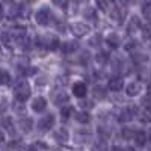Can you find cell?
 Here are the masks:
<instances>
[{
	"instance_id": "cell-1",
	"label": "cell",
	"mask_w": 151,
	"mask_h": 151,
	"mask_svg": "<svg viewBox=\"0 0 151 151\" xmlns=\"http://www.w3.org/2000/svg\"><path fill=\"white\" fill-rule=\"evenodd\" d=\"M14 94H15V98L18 100L20 103H24L30 97V86H29V83H26V82L18 83L15 86V89H14Z\"/></svg>"
},
{
	"instance_id": "cell-2",
	"label": "cell",
	"mask_w": 151,
	"mask_h": 151,
	"mask_svg": "<svg viewBox=\"0 0 151 151\" xmlns=\"http://www.w3.org/2000/svg\"><path fill=\"white\" fill-rule=\"evenodd\" d=\"M40 42L42 47H47L48 50H56L59 47V38L56 35H45L42 38H40Z\"/></svg>"
},
{
	"instance_id": "cell-3",
	"label": "cell",
	"mask_w": 151,
	"mask_h": 151,
	"mask_svg": "<svg viewBox=\"0 0 151 151\" xmlns=\"http://www.w3.org/2000/svg\"><path fill=\"white\" fill-rule=\"evenodd\" d=\"M50 17H52L50 8H48V6H42L40 11L36 12L35 20H36L38 24H41V26H45V24H48V21H50Z\"/></svg>"
},
{
	"instance_id": "cell-4",
	"label": "cell",
	"mask_w": 151,
	"mask_h": 151,
	"mask_svg": "<svg viewBox=\"0 0 151 151\" xmlns=\"http://www.w3.org/2000/svg\"><path fill=\"white\" fill-rule=\"evenodd\" d=\"M53 125H55V116L52 115V113H48V115H45L44 118L40 119L38 129H40L41 132H48L50 129H53Z\"/></svg>"
},
{
	"instance_id": "cell-5",
	"label": "cell",
	"mask_w": 151,
	"mask_h": 151,
	"mask_svg": "<svg viewBox=\"0 0 151 151\" xmlns=\"http://www.w3.org/2000/svg\"><path fill=\"white\" fill-rule=\"evenodd\" d=\"M89 30H91V27L88 26V24H85V23H74V24H71V32L74 35H77V36H83L86 33H89Z\"/></svg>"
},
{
	"instance_id": "cell-6",
	"label": "cell",
	"mask_w": 151,
	"mask_h": 151,
	"mask_svg": "<svg viewBox=\"0 0 151 151\" xmlns=\"http://www.w3.org/2000/svg\"><path fill=\"white\" fill-rule=\"evenodd\" d=\"M45 107H47V100H45L44 97H36V98H33V101H32V109H33L35 112L41 113V112L45 110Z\"/></svg>"
},
{
	"instance_id": "cell-7",
	"label": "cell",
	"mask_w": 151,
	"mask_h": 151,
	"mask_svg": "<svg viewBox=\"0 0 151 151\" xmlns=\"http://www.w3.org/2000/svg\"><path fill=\"white\" fill-rule=\"evenodd\" d=\"M86 91H88V88L83 82H77L73 85V95H76L77 98H83L86 95Z\"/></svg>"
},
{
	"instance_id": "cell-8",
	"label": "cell",
	"mask_w": 151,
	"mask_h": 151,
	"mask_svg": "<svg viewBox=\"0 0 151 151\" xmlns=\"http://www.w3.org/2000/svg\"><path fill=\"white\" fill-rule=\"evenodd\" d=\"M141 91H142V85L137 83V82H132V83H129L127 88H125V92H127V95H130V97L139 95Z\"/></svg>"
},
{
	"instance_id": "cell-9",
	"label": "cell",
	"mask_w": 151,
	"mask_h": 151,
	"mask_svg": "<svg viewBox=\"0 0 151 151\" xmlns=\"http://www.w3.org/2000/svg\"><path fill=\"white\" fill-rule=\"evenodd\" d=\"M53 137L58 141V142H67L68 141V137H70V134H68V130L67 129H58L56 132H55V134H53Z\"/></svg>"
},
{
	"instance_id": "cell-10",
	"label": "cell",
	"mask_w": 151,
	"mask_h": 151,
	"mask_svg": "<svg viewBox=\"0 0 151 151\" xmlns=\"http://www.w3.org/2000/svg\"><path fill=\"white\" fill-rule=\"evenodd\" d=\"M53 101H55V104H67L68 101H70V97H68V94H65V92H58L56 95H55V98H53Z\"/></svg>"
},
{
	"instance_id": "cell-11",
	"label": "cell",
	"mask_w": 151,
	"mask_h": 151,
	"mask_svg": "<svg viewBox=\"0 0 151 151\" xmlns=\"http://www.w3.org/2000/svg\"><path fill=\"white\" fill-rule=\"evenodd\" d=\"M18 125H20V129H21L24 133H29V132L32 130V127H33V122H32L30 118H23V119L18 122Z\"/></svg>"
},
{
	"instance_id": "cell-12",
	"label": "cell",
	"mask_w": 151,
	"mask_h": 151,
	"mask_svg": "<svg viewBox=\"0 0 151 151\" xmlns=\"http://www.w3.org/2000/svg\"><path fill=\"white\" fill-rule=\"evenodd\" d=\"M109 86H110L112 91H121L122 88H124V82H122V79H119V77H113V79L109 82Z\"/></svg>"
},
{
	"instance_id": "cell-13",
	"label": "cell",
	"mask_w": 151,
	"mask_h": 151,
	"mask_svg": "<svg viewBox=\"0 0 151 151\" xmlns=\"http://www.w3.org/2000/svg\"><path fill=\"white\" fill-rule=\"evenodd\" d=\"M133 139L136 141V144H137V145L144 147V145H145V142H147V133H145L144 130H137V132L134 133V137H133Z\"/></svg>"
},
{
	"instance_id": "cell-14",
	"label": "cell",
	"mask_w": 151,
	"mask_h": 151,
	"mask_svg": "<svg viewBox=\"0 0 151 151\" xmlns=\"http://www.w3.org/2000/svg\"><path fill=\"white\" fill-rule=\"evenodd\" d=\"M79 48V45H77V42L76 41H67L64 45H62V50H64V53H73V52H76V50Z\"/></svg>"
},
{
	"instance_id": "cell-15",
	"label": "cell",
	"mask_w": 151,
	"mask_h": 151,
	"mask_svg": "<svg viewBox=\"0 0 151 151\" xmlns=\"http://www.w3.org/2000/svg\"><path fill=\"white\" fill-rule=\"evenodd\" d=\"M106 42H107V45H110V47H118L119 45V36L116 35V33H110L107 38H106Z\"/></svg>"
},
{
	"instance_id": "cell-16",
	"label": "cell",
	"mask_w": 151,
	"mask_h": 151,
	"mask_svg": "<svg viewBox=\"0 0 151 151\" xmlns=\"http://www.w3.org/2000/svg\"><path fill=\"white\" fill-rule=\"evenodd\" d=\"M73 106H65V107H62V110H60V118H62V121H67L71 115H73Z\"/></svg>"
},
{
	"instance_id": "cell-17",
	"label": "cell",
	"mask_w": 151,
	"mask_h": 151,
	"mask_svg": "<svg viewBox=\"0 0 151 151\" xmlns=\"http://www.w3.org/2000/svg\"><path fill=\"white\" fill-rule=\"evenodd\" d=\"M92 94H94V98H97V100H101V98L106 97V91H104V88H101V86H94Z\"/></svg>"
},
{
	"instance_id": "cell-18",
	"label": "cell",
	"mask_w": 151,
	"mask_h": 151,
	"mask_svg": "<svg viewBox=\"0 0 151 151\" xmlns=\"http://www.w3.org/2000/svg\"><path fill=\"white\" fill-rule=\"evenodd\" d=\"M76 119H77L79 122H82V124H86V122L91 121V115L88 112H79L77 115H76Z\"/></svg>"
},
{
	"instance_id": "cell-19",
	"label": "cell",
	"mask_w": 151,
	"mask_h": 151,
	"mask_svg": "<svg viewBox=\"0 0 151 151\" xmlns=\"http://www.w3.org/2000/svg\"><path fill=\"white\" fill-rule=\"evenodd\" d=\"M11 82V76L6 70L0 68V85H8Z\"/></svg>"
},
{
	"instance_id": "cell-20",
	"label": "cell",
	"mask_w": 151,
	"mask_h": 151,
	"mask_svg": "<svg viewBox=\"0 0 151 151\" xmlns=\"http://www.w3.org/2000/svg\"><path fill=\"white\" fill-rule=\"evenodd\" d=\"M121 133H122V137H124V139H133L136 130H134V129H132V127H124Z\"/></svg>"
},
{
	"instance_id": "cell-21",
	"label": "cell",
	"mask_w": 151,
	"mask_h": 151,
	"mask_svg": "<svg viewBox=\"0 0 151 151\" xmlns=\"http://www.w3.org/2000/svg\"><path fill=\"white\" fill-rule=\"evenodd\" d=\"M141 121H144V122H151V109H144L142 112H141Z\"/></svg>"
},
{
	"instance_id": "cell-22",
	"label": "cell",
	"mask_w": 151,
	"mask_h": 151,
	"mask_svg": "<svg viewBox=\"0 0 151 151\" xmlns=\"http://www.w3.org/2000/svg\"><path fill=\"white\" fill-rule=\"evenodd\" d=\"M107 60H109V53L100 52V53L97 55V62H100V64H106Z\"/></svg>"
},
{
	"instance_id": "cell-23",
	"label": "cell",
	"mask_w": 151,
	"mask_h": 151,
	"mask_svg": "<svg viewBox=\"0 0 151 151\" xmlns=\"http://www.w3.org/2000/svg\"><path fill=\"white\" fill-rule=\"evenodd\" d=\"M141 104L145 106V109H151V94H148V95L141 98Z\"/></svg>"
},
{
	"instance_id": "cell-24",
	"label": "cell",
	"mask_w": 151,
	"mask_h": 151,
	"mask_svg": "<svg viewBox=\"0 0 151 151\" xmlns=\"http://www.w3.org/2000/svg\"><path fill=\"white\" fill-rule=\"evenodd\" d=\"M132 118H133V115H132L129 110H124L121 115H119V121H121V122H127V121H130Z\"/></svg>"
},
{
	"instance_id": "cell-25",
	"label": "cell",
	"mask_w": 151,
	"mask_h": 151,
	"mask_svg": "<svg viewBox=\"0 0 151 151\" xmlns=\"http://www.w3.org/2000/svg\"><path fill=\"white\" fill-rule=\"evenodd\" d=\"M92 150L94 151H107V147H106L104 142H97V144H94Z\"/></svg>"
},
{
	"instance_id": "cell-26",
	"label": "cell",
	"mask_w": 151,
	"mask_h": 151,
	"mask_svg": "<svg viewBox=\"0 0 151 151\" xmlns=\"http://www.w3.org/2000/svg\"><path fill=\"white\" fill-rule=\"evenodd\" d=\"M142 14H144L147 18H151V3H148V5H144Z\"/></svg>"
},
{
	"instance_id": "cell-27",
	"label": "cell",
	"mask_w": 151,
	"mask_h": 151,
	"mask_svg": "<svg viewBox=\"0 0 151 151\" xmlns=\"http://www.w3.org/2000/svg\"><path fill=\"white\" fill-rule=\"evenodd\" d=\"M100 42H101V36H100V35H95V36L92 38V40L89 41V44H91L92 47H97Z\"/></svg>"
},
{
	"instance_id": "cell-28",
	"label": "cell",
	"mask_w": 151,
	"mask_h": 151,
	"mask_svg": "<svg viewBox=\"0 0 151 151\" xmlns=\"http://www.w3.org/2000/svg\"><path fill=\"white\" fill-rule=\"evenodd\" d=\"M2 125H3L5 129L12 130V121H11V118H5V119H2Z\"/></svg>"
},
{
	"instance_id": "cell-29",
	"label": "cell",
	"mask_w": 151,
	"mask_h": 151,
	"mask_svg": "<svg viewBox=\"0 0 151 151\" xmlns=\"http://www.w3.org/2000/svg\"><path fill=\"white\" fill-rule=\"evenodd\" d=\"M53 3H56V5L60 6V8H65V6L68 5V0H53Z\"/></svg>"
},
{
	"instance_id": "cell-30",
	"label": "cell",
	"mask_w": 151,
	"mask_h": 151,
	"mask_svg": "<svg viewBox=\"0 0 151 151\" xmlns=\"http://www.w3.org/2000/svg\"><path fill=\"white\" fill-rule=\"evenodd\" d=\"M133 47H134V41H130V42L125 44V50H132Z\"/></svg>"
},
{
	"instance_id": "cell-31",
	"label": "cell",
	"mask_w": 151,
	"mask_h": 151,
	"mask_svg": "<svg viewBox=\"0 0 151 151\" xmlns=\"http://www.w3.org/2000/svg\"><path fill=\"white\" fill-rule=\"evenodd\" d=\"M119 2H121V3H124V5H129V3H132V2H133V0H119Z\"/></svg>"
},
{
	"instance_id": "cell-32",
	"label": "cell",
	"mask_w": 151,
	"mask_h": 151,
	"mask_svg": "<svg viewBox=\"0 0 151 151\" xmlns=\"http://www.w3.org/2000/svg\"><path fill=\"white\" fill-rule=\"evenodd\" d=\"M5 141V134H3V132H0V142H3Z\"/></svg>"
},
{
	"instance_id": "cell-33",
	"label": "cell",
	"mask_w": 151,
	"mask_h": 151,
	"mask_svg": "<svg viewBox=\"0 0 151 151\" xmlns=\"http://www.w3.org/2000/svg\"><path fill=\"white\" fill-rule=\"evenodd\" d=\"M89 104H91V103H88V101H83V103H82V106H83V107H91Z\"/></svg>"
},
{
	"instance_id": "cell-34",
	"label": "cell",
	"mask_w": 151,
	"mask_h": 151,
	"mask_svg": "<svg viewBox=\"0 0 151 151\" xmlns=\"http://www.w3.org/2000/svg\"><path fill=\"white\" fill-rule=\"evenodd\" d=\"M3 17V8H2V5H0V18Z\"/></svg>"
},
{
	"instance_id": "cell-35",
	"label": "cell",
	"mask_w": 151,
	"mask_h": 151,
	"mask_svg": "<svg viewBox=\"0 0 151 151\" xmlns=\"http://www.w3.org/2000/svg\"><path fill=\"white\" fill-rule=\"evenodd\" d=\"M124 151H134V150H133V148H132V147H129V148H125V150H124Z\"/></svg>"
},
{
	"instance_id": "cell-36",
	"label": "cell",
	"mask_w": 151,
	"mask_h": 151,
	"mask_svg": "<svg viewBox=\"0 0 151 151\" xmlns=\"http://www.w3.org/2000/svg\"><path fill=\"white\" fill-rule=\"evenodd\" d=\"M148 136H150V141H151V130H150V134Z\"/></svg>"
},
{
	"instance_id": "cell-37",
	"label": "cell",
	"mask_w": 151,
	"mask_h": 151,
	"mask_svg": "<svg viewBox=\"0 0 151 151\" xmlns=\"http://www.w3.org/2000/svg\"><path fill=\"white\" fill-rule=\"evenodd\" d=\"M113 151H119V150H116V148H115V150H113Z\"/></svg>"
}]
</instances>
